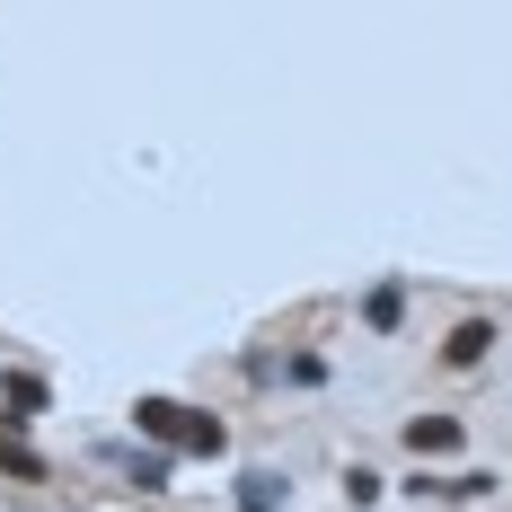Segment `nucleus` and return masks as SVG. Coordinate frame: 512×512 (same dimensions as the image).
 I'll return each mask as SVG.
<instances>
[{
	"mask_svg": "<svg viewBox=\"0 0 512 512\" xmlns=\"http://www.w3.org/2000/svg\"><path fill=\"white\" fill-rule=\"evenodd\" d=\"M98 460L115 468L124 486H142V495H168V486H177V460L151 451V442H98Z\"/></svg>",
	"mask_w": 512,
	"mask_h": 512,
	"instance_id": "f257e3e1",
	"label": "nucleus"
},
{
	"mask_svg": "<svg viewBox=\"0 0 512 512\" xmlns=\"http://www.w3.org/2000/svg\"><path fill=\"white\" fill-rule=\"evenodd\" d=\"M45 407H53V380L27 371V362H9V371H0V433H27Z\"/></svg>",
	"mask_w": 512,
	"mask_h": 512,
	"instance_id": "f03ea898",
	"label": "nucleus"
},
{
	"mask_svg": "<svg viewBox=\"0 0 512 512\" xmlns=\"http://www.w3.org/2000/svg\"><path fill=\"white\" fill-rule=\"evenodd\" d=\"M186 398H133V442H151V451H168L177 460V442H186Z\"/></svg>",
	"mask_w": 512,
	"mask_h": 512,
	"instance_id": "7ed1b4c3",
	"label": "nucleus"
},
{
	"mask_svg": "<svg viewBox=\"0 0 512 512\" xmlns=\"http://www.w3.org/2000/svg\"><path fill=\"white\" fill-rule=\"evenodd\" d=\"M495 336H504V327H495V318H486V309H468L460 327H451V336H442V371H477V362L495 354Z\"/></svg>",
	"mask_w": 512,
	"mask_h": 512,
	"instance_id": "20e7f679",
	"label": "nucleus"
},
{
	"mask_svg": "<svg viewBox=\"0 0 512 512\" xmlns=\"http://www.w3.org/2000/svg\"><path fill=\"white\" fill-rule=\"evenodd\" d=\"M230 504L239 512H292V477H283V468H239V477H230Z\"/></svg>",
	"mask_w": 512,
	"mask_h": 512,
	"instance_id": "39448f33",
	"label": "nucleus"
},
{
	"mask_svg": "<svg viewBox=\"0 0 512 512\" xmlns=\"http://www.w3.org/2000/svg\"><path fill=\"white\" fill-rule=\"evenodd\" d=\"M362 327H371V336H398V327H407V274H380V283L362 292Z\"/></svg>",
	"mask_w": 512,
	"mask_h": 512,
	"instance_id": "423d86ee",
	"label": "nucleus"
},
{
	"mask_svg": "<svg viewBox=\"0 0 512 512\" xmlns=\"http://www.w3.org/2000/svg\"><path fill=\"white\" fill-rule=\"evenodd\" d=\"M407 451H415V468L460 451V415H407Z\"/></svg>",
	"mask_w": 512,
	"mask_h": 512,
	"instance_id": "0eeeda50",
	"label": "nucleus"
},
{
	"mask_svg": "<svg viewBox=\"0 0 512 512\" xmlns=\"http://www.w3.org/2000/svg\"><path fill=\"white\" fill-rule=\"evenodd\" d=\"M221 451H230V424H221L212 407H195V415H186V442H177V460H221Z\"/></svg>",
	"mask_w": 512,
	"mask_h": 512,
	"instance_id": "6e6552de",
	"label": "nucleus"
},
{
	"mask_svg": "<svg viewBox=\"0 0 512 512\" xmlns=\"http://www.w3.org/2000/svg\"><path fill=\"white\" fill-rule=\"evenodd\" d=\"M0 477H9V486H45V477H53V460L36 451V442H18V433H0Z\"/></svg>",
	"mask_w": 512,
	"mask_h": 512,
	"instance_id": "1a4fd4ad",
	"label": "nucleus"
},
{
	"mask_svg": "<svg viewBox=\"0 0 512 512\" xmlns=\"http://www.w3.org/2000/svg\"><path fill=\"white\" fill-rule=\"evenodd\" d=\"M283 380H292V389H318V380H327V354H283Z\"/></svg>",
	"mask_w": 512,
	"mask_h": 512,
	"instance_id": "9d476101",
	"label": "nucleus"
},
{
	"mask_svg": "<svg viewBox=\"0 0 512 512\" xmlns=\"http://www.w3.org/2000/svg\"><path fill=\"white\" fill-rule=\"evenodd\" d=\"M336 486H345V504H380V468H345V477H336Z\"/></svg>",
	"mask_w": 512,
	"mask_h": 512,
	"instance_id": "9b49d317",
	"label": "nucleus"
}]
</instances>
